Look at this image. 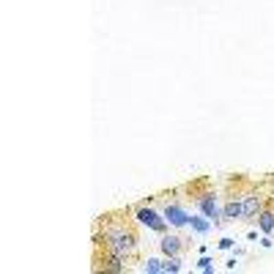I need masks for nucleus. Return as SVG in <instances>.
<instances>
[{"label": "nucleus", "mask_w": 274, "mask_h": 274, "mask_svg": "<svg viewBox=\"0 0 274 274\" xmlns=\"http://www.w3.org/2000/svg\"><path fill=\"white\" fill-rule=\"evenodd\" d=\"M102 233L96 236L99 241H104V247L107 250H113V252L123 255L126 260H132L137 255V247H140V239H137V233L132 230L129 225H123V222H115V219L110 217H102Z\"/></svg>", "instance_id": "obj_1"}, {"label": "nucleus", "mask_w": 274, "mask_h": 274, "mask_svg": "<svg viewBox=\"0 0 274 274\" xmlns=\"http://www.w3.org/2000/svg\"><path fill=\"white\" fill-rule=\"evenodd\" d=\"M135 219L140 222L143 228H148V230H154V233H167V219H164V214H159V211H154V208H148V206H137L135 208Z\"/></svg>", "instance_id": "obj_2"}, {"label": "nucleus", "mask_w": 274, "mask_h": 274, "mask_svg": "<svg viewBox=\"0 0 274 274\" xmlns=\"http://www.w3.org/2000/svg\"><path fill=\"white\" fill-rule=\"evenodd\" d=\"M195 203H198L200 214H206V217L211 219L214 225H219V222H222V203H219L217 192H200L198 198H195Z\"/></svg>", "instance_id": "obj_3"}, {"label": "nucleus", "mask_w": 274, "mask_h": 274, "mask_svg": "<svg viewBox=\"0 0 274 274\" xmlns=\"http://www.w3.org/2000/svg\"><path fill=\"white\" fill-rule=\"evenodd\" d=\"M96 263H99L96 269H104V272H126V258L118 255V252H113V250H107L104 255H99Z\"/></svg>", "instance_id": "obj_4"}, {"label": "nucleus", "mask_w": 274, "mask_h": 274, "mask_svg": "<svg viewBox=\"0 0 274 274\" xmlns=\"http://www.w3.org/2000/svg\"><path fill=\"white\" fill-rule=\"evenodd\" d=\"M241 208H244V217L241 219H250V222H252V219L258 217V211L263 208V198H260L258 192H247V195H241Z\"/></svg>", "instance_id": "obj_5"}, {"label": "nucleus", "mask_w": 274, "mask_h": 274, "mask_svg": "<svg viewBox=\"0 0 274 274\" xmlns=\"http://www.w3.org/2000/svg\"><path fill=\"white\" fill-rule=\"evenodd\" d=\"M164 219H167L173 228H184V225H189V214H186L178 203H167V206H164Z\"/></svg>", "instance_id": "obj_6"}, {"label": "nucleus", "mask_w": 274, "mask_h": 274, "mask_svg": "<svg viewBox=\"0 0 274 274\" xmlns=\"http://www.w3.org/2000/svg\"><path fill=\"white\" fill-rule=\"evenodd\" d=\"M244 217V208H241V198H228L222 203V222H239Z\"/></svg>", "instance_id": "obj_7"}, {"label": "nucleus", "mask_w": 274, "mask_h": 274, "mask_svg": "<svg viewBox=\"0 0 274 274\" xmlns=\"http://www.w3.org/2000/svg\"><path fill=\"white\" fill-rule=\"evenodd\" d=\"M181 247H184L181 236H176V233H162V239H159V250H162L164 258L178 255V252H181Z\"/></svg>", "instance_id": "obj_8"}, {"label": "nucleus", "mask_w": 274, "mask_h": 274, "mask_svg": "<svg viewBox=\"0 0 274 274\" xmlns=\"http://www.w3.org/2000/svg\"><path fill=\"white\" fill-rule=\"evenodd\" d=\"M255 222H258V228H260V233H274V208L269 206V208H260L258 211V217H255Z\"/></svg>", "instance_id": "obj_9"}, {"label": "nucleus", "mask_w": 274, "mask_h": 274, "mask_svg": "<svg viewBox=\"0 0 274 274\" xmlns=\"http://www.w3.org/2000/svg\"><path fill=\"white\" fill-rule=\"evenodd\" d=\"M189 228H192V233H198V236H206V233L214 228V222L206 214H195V217H189Z\"/></svg>", "instance_id": "obj_10"}, {"label": "nucleus", "mask_w": 274, "mask_h": 274, "mask_svg": "<svg viewBox=\"0 0 274 274\" xmlns=\"http://www.w3.org/2000/svg\"><path fill=\"white\" fill-rule=\"evenodd\" d=\"M140 272L145 274H164V260L162 258H145L140 263Z\"/></svg>", "instance_id": "obj_11"}, {"label": "nucleus", "mask_w": 274, "mask_h": 274, "mask_svg": "<svg viewBox=\"0 0 274 274\" xmlns=\"http://www.w3.org/2000/svg\"><path fill=\"white\" fill-rule=\"evenodd\" d=\"M181 258L178 255H170V258H164V274H178L181 272Z\"/></svg>", "instance_id": "obj_12"}, {"label": "nucleus", "mask_w": 274, "mask_h": 274, "mask_svg": "<svg viewBox=\"0 0 274 274\" xmlns=\"http://www.w3.org/2000/svg\"><path fill=\"white\" fill-rule=\"evenodd\" d=\"M195 266H198L200 272H206V274H208V272H214V260L208 258V255H203V258H200L198 263H195Z\"/></svg>", "instance_id": "obj_13"}, {"label": "nucleus", "mask_w": 274, "mask_h": 274, "mask_svg": "<svg viewBox=\"0 0 274 274\" xmlns=\"http://www.w3.org/2000/svg\"><path fill=\"white\" fill-rule=\"evenodd\" d=\"M272 244H274V241L269 239L266 233H263V239H260V247H263V250H272Z\"/></svg>", "instance_id": "obj_14"}, {"label": "nucleus", "mask_w": 274, "mask_h": 274, "mask_svg": "<svg viewBox=\"0 0 274 274\" xmlns=\"http://www.w3.org/2000/svg\"><path fill=\"white\" fill-rule=\"evenodd\" d=\"M233 247V239H219V250H230Z\"/></svg>", "instance_id": "obj_15"}, {"label": "nucleus", "mask_w": 274, "mask_h": 274, "mask_svg": "<svg viewBox=\"0 0 274 274\" xmlns=\"http://www.w3.org/2000/svg\"><path fill=\"white\" fill-rule=\"evenodd\" d=\"M225 269H228V272H233V269H236V258H230V260H228V263H225Z\"/></svg>", "instance_id": "obj_16"}]
</instances>
